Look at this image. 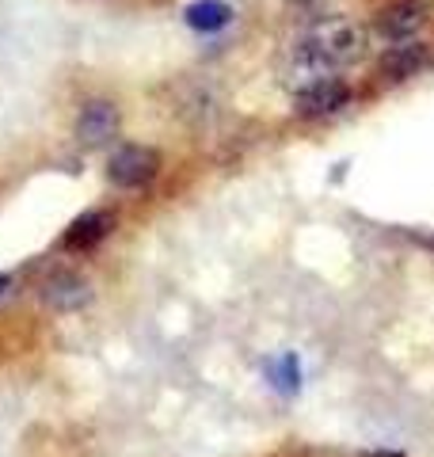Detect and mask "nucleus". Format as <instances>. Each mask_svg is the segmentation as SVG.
<instances>
[{"mask_svg":"<svg viewBox=\"0 0 434 457\" xmlns=\"http://www.w3.org/2000/svg\"><path fill=\"white\" fill-rule=\"evenodd\" d=\"M362 50H366V27L346 20V16H328L316 27H309L305 38L294 46V65L301 73V84L316 77H331L343 65H355Z\"/></svg>","mask_w":434,"mask_h":457,"instance_id":"nucleus-1","label":"nucleus"},{"mask_svg":"<svg viewBox=\"0 0 434 457\" xmlns=\"http://www.w3.org/2000/svg\"><path fill=\"white\" fill-rule=\"evenodd\" d=\"M156 171H161V153L149 149V145H138V141L119 145L111 153V161H107V179L114 183V187H122V191L149 187V183L156 179Z\"/></svg>","mask_w":434,"mask_h":457,"instance_id":"nucleus-2","label":"nucleus"},{"mask_svg":"<svg viewBox=\"0 0 434 457\" xmlns=\"http://www.w3.org/2000/svg\"><path fill=\"white\" fill-rule=\"evenodd\" d=\"M430 23V0H385L373 12V35L381 42L415 38Z\"/></svg>","mask_w":434,"mask_h":457,"instance_id":"nucleus-3","label":"nucleus"},{"mask_svg":"<svg viewBox=\"0 0 434 457\" xmlns=\"http://www.w3.org/2000/svg\"><path fill=\"white\" fill-rule=\"evenodd\" d=\"M346 104H351V84L331 73V77H316L309 84H301L294 96V114L313 122V119H328V114L343 111Z\"/></svg>","mask_w":434,"mask_h":457,"instance_id":"nucleus-4","label":"nucleus"},{"mask_svg":"<svg viewBox=\"0 0 434 457\" xmlns=\"http://www.w3.org/2000/svg\"><path fill=\"white\" fill-rule=\"evenodd\" d=\"M434 62V46L423 38H404V42H388L385 54L378 57V77L385 84H400L419 77L423 69H430Z\"/></svg>","mask_w":434,"mask_h":457,"instance_id":"nucleus-5","label":"nucleus"},{"mask_svg":"<svg viewBox=\"0 0 434 457\" xmlns=\"http://www.w3.org/2000/svg\"><path fill=\"white\" fill-rule=\"evenodd\" d=\"M119 130H122V114H119V107H114L111 99H88V104L80 107V114H77V137L88 149L107 145V141L119 137Z\"/></svg>","mask_w":434,"mask_h":457,"instance_id":"nucleus-6","label":"nucleus"},{"mask_svg":"<svg viewBox=\"0 0 434 457\" xmlns=\"http://www.w3.org/2000/svg\"><path fill=\"white\" fill-rule=\"evenodd\" d=\"M38 297L57 312H77L92 302V286L84 282L77 270H54V275L38 286Z\"/></svg>","mask_w":434,"mask_h":457,"instance_id":"nucleus-7","label":"nucleus"},{"mask_svg":"<svg viewBox=\"0 0 434 457\" xmlns=\"http://www.w3.org/2000/svg\"><path fill=\"white\" fill-rule=\"evenodd\" d=\"M114 210H84L77 221H72L65 228V237H62V248L65 252H92L96 245H104V240L114 233Z\"/></svg>","mask_w":434,"mask_h":457,"instance_id":"nucleus-8","label":"nucleus"},{"mask_svg":"<svg viewBox=\"0 0 434 457\" xmlns=\"http://www.w3.org/2000/svg\"><path fill=\"white\" fill-rule=\"evenodd\" d=\"M183 20L191 31L213 35V31H221V27L233 23V8H229L225 0H195V4L183 12Z\"/></svg>","mask_w":434,"mask_h":457,"instance_id":"nucleus-9","label":"nucleus"},{"mask_svg":"<svg viewBox=\"0 0 434 457\" xmlns=\"http://www.w3.org/2000/svg\"><path fill=\"white\" fill-rule=\"evenodd\" d=\"M8 286H12V275H0V294H4Z\"/></svg>","mask_w":434,"mask_h":457,"instance_id":"nucleus-10","label":"nucleus"}]
</instances>
